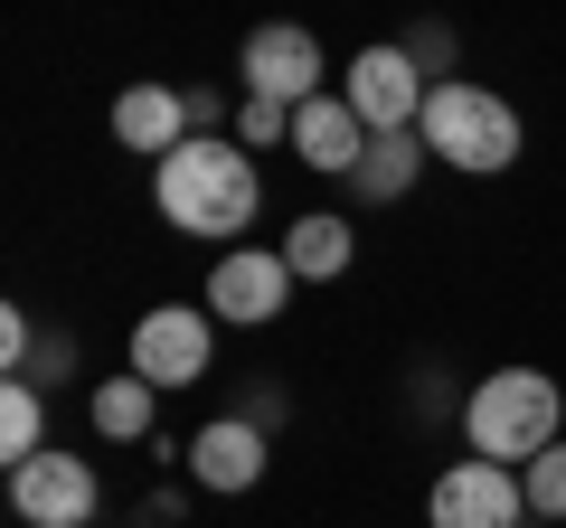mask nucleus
Segmentation results:
<instances>
[{
	"mask_svg": "<svg viewBox=\"0 0 566 528\" xmlns=\"http://www.w3.org/2000/svg\"><path fill=\"white\" fill-rule=\"evenodd\" d=\"M218 368V311H189V303H161L133 321V378L151 387H199Z\"/></svg>",
	"mask_w": 566,
	"mask_h": 528,
	"instance_id": "nucleus-4",
	"label": "nucleus"
},
{
	"mask_svg": "<svg viewBox=\"0 0 566 528\" xmlns=\"http://www.w3.org/2000/svg\"><path fill=\"white\" fill-rule=\"evenodd\" d=\"M114 142L170 161V151L189 142V104L170 95V85H123V95H114Z\"/></svg>",
	"mask_w": 566,
	"mask_h": 528,
	"instance_id": "nucleus-12",
	"label": "nucleus"
},
{
	"mask_svg": "<svg viewBox=\"0 0 566 528\" xmlns=\"http://www.w3.org/2000/svg\"><path fill=\"white\" fill-rule=\"evenodd\" d=\"M283 264H293L303 284H331V274H349V218H293V236H283Z\"/></svg>",
	"mask_w": 566,
	"mask_h": 528,
	"instance_id": "nucleus-14",
	"label": "nucleus"
},
{
	"mask_svg": "<svg viewBox=\"0 0 566 528\" xmlns=\"http://www.w3.org/2000/svg\"><path fill=\"white\" fill-rule=\"evenodd\" d=\"M151 199H161V218L180 226V236H237V226H255L264 180H255V161H245V142L189 133V142L151 170Z\"/></svg>",
	"mask_w": 566,
	"mask_h": 528,
	"instance_id": "nucleus-1",
	"label": "nucleus"
},
{
	"mask_svg": "<svg viewBox=\"0 0 566 528\" xmlns=\"http://www.w3.org/2000/svg\"><path fill=\"white\" fill-rule=\"evenodd\" d=\"M10 509L29 528H85L95 519V463L85 453H39V463L10 472Z\"/></svg>",
	"mask_w": 566,
	"mask_h": 528,
	"instance_id": "nucleus-8",
	"label": "nucleus"
},
{
	"mask_svg": "<svg viewBox=\"0 0 566 528\" xmlns=\"http://www.w3.org/2000/svg\"><path fill=\"white\" fill-rule=\"evenodd\" d=\"M237 142H293V114H283V104H264V95H245V114H237Z\"/></svg>",
	"mask_w": 566,
	"mask_h": 528,
	"instance_id": "nucleus-18",
	"label": "nucleus"
},
{
	"mask_svg": "<svg viewBox=\"0 0 566 528\" xmlns=\"http://www.w3.org/2000/svg\"><path fill=\"white\" fill-rule=\"evenodd\" d=\"M189 472H199V490H255L264 482V425H255V415H218V425H199Z\"/></svg>",
	"mask_w": 566,
	"mask_h": 528,
	"instance_id": "nucleus-10",
	"label": "nucleus"
},
{
	"mask_svg": "<svg viewBox=\"0 0 566 528\" xmlns=\"http://www.w3.org/2000/svg\"><path fill=\"white\" fill-rule=\"evenodd\" d=\"M293 284H303V274H293L283 255H264V245H237V255L208 274V311H218V321H237V330H255V321H274V311L293 303Z\"/></svg>",
	"mask_w": 566,
	"mask_h": 528,
	"instance_id": "nucleus-9",
	"label": "nucleus"
},
{
	"mask_svg": "<svg viewBox=\"0 0 566 528\" xmlns=\"http://www.w3.org/2000/svg\"><path fill=\"white\" fill-rule=\"evenodd\" d=\"M397 47H406L416 66H444V57H453V39H444V29H416V39H397Z\"/></svg>",
	"mask_w": 566,
	"mask_h": 528,
	"instance_id": "nucleus-20",
	"label": "nucleus"
},
{
	"mask_svg": "<svg viewBox=\"0 0 566 528\" xmlns=\"http://www.w3.org/2000/svg\"><path fill=\"white\" fill-rule=\"evenodd\" d=\"M189 133H218V123H227V95H218V85H189Z\"/></svg>",
	"mask_w": 566,
	"mask_h": 528,
	"instance_id": "nucleus-19",
	"label": "nucleus"
},
{
	"mask_svg": "<svg viewBox=\"0 0 566 528\" xmlns=\"http://www.w3.org/2000/svg\"><path fill=\"white\" fill-rule=\"evenodd\" d=\"M557 425H566V397L538 368H501V378L472 387V406H463V434L482 463H538L557 444Z\"/></svg>",
	"mask_w": 566,
	"mask_h": 528,
	"instance_id": "nucleus-2",
	"label": "nucleus"
},
{
	"mask_svg": "<svg viewBox=\"0 0 566 528\" xmlns=\"http://www.w3.org/2000/svg\"><path fill=\"white\" fill-rule=\"evenodd\" d=\"M424 519L434 528H520L528 519V490H520V472L510 463H453V472H434V490H424Z\"/></svg>",
	"mask_w": 566,
	"mask_h": 528,
	"instance_id": "nucleus-5",
	"label": "nucleus"
},
{
	"mask_svg": "<svg viewBox=\"0 0 566 528\" xmlns=\"http://www.w3.org/2000/svg\"><path fill=\"white\" fill-rule=\"evenodd\" d=\"M48 453V415H39V378H10L0 387V463L20 472Z\"/></svg>",
	"mask_w": 566,
	"mask_h": 528,
	"instance_id": "nucleus-15",
	"label": "nucleus"
},
{
	"mask_svg": "<svg viewBox=\"0 0 566 528\" xmlns=\"http://www.w3.org/2000/svg\"><path fill=\"white\" fill-rule=\"evenodd\" d=\"M349 104H359V123L368 133H416L424 123V95H434V76H424L406 47H368L359 66H349V85H340Z\"/></svg>",
	"mask_w": 566,
	"mask_h": 528,
	"instance_id": "nucleus-6",
	"label": "nucleus"
},
{
	"mask_svg": "<svg viewBox=\"0 0 566 528\" xmlns=\"http://www.w3.org/2000/svg\"><path fill=\"white\" fill-rule=\"evenodd\" d=\"M520 490H528L538 519H566V444H547L538 463H520Z\"/></svg>",
	"mask_w": 566,
	"mask_h": 528,
	"instance_id": "nucleus-17",
	"label": "nucleus"
},
{
	"mask_svg": "<svg viewBox=\"0 0 566 528\" xmlns=\"http://www.w3.org/2000/svg\"><path fill=\"white\" fill-rule=\"evenodd\" d=\"M151 397H161L151 378H104V387H95V434L142 444V434H151Z\"/></svg>",
	"mask_w": 566,
	"mask_h": 528,
	"instance_id": "nucleus-16",
	"label": "nucleus"
},
{
	"mask_svg": "<svg viewBox=\"0 0 566 528\" xmlns=\"http://www.w3.org/2000/svg\"><path fill=\"white\" fill-rule=\"evenodd\" d=\"M424 151L434 161H453V170H472V180H491V170H510L520 161V114H510L491 85H463V76H444L434 95H424Z\"/></svg>",
	"mask_w": 566,
	"mask_h": 528,
	"instance_id": "nucleus-3",
	"label": "nucleus"
},
{
	"mask_svg": "<svg viewBox=\"0 0 566 528\" xmlns=\"http://www.w3.org/2000/svg\"><path fill=\"white\" fill-rule=\"evenodd\" d=\"M424 170V133H368V151H359V199H406V180Z\"/></svg>",
	"mask_w": 566,
	"mask_h": 528,
	"instance_id": "nucleus-13",
	"label": "nucleus"
},
{
	"mask_svg": "<svg viewBox=\"0 0 566 528\" xmlns=\"http://www.w3.org/2000/svg\"><path fill=\"white\" fill-rule=\"evenodd\" d=\"M245 95H264V104H312L322 95V39L312 29H293V20H264L255 39H245Z\"/></svg>",
	"mask_w": 566,
	"mask_h": 528,
	"instance_id": "nucleus-7",
	"label": "nucleus"
},
{
	"mask_svg": "<svg viewBox=\"0 0 566 528\" xmlns=\"http://www.w3.org/2000/svg\"><path fill=\"white\" fill-rule=\"evenodd\" d=\"M293 151H303L312 170H359V151H368L359 104H349V95H312V104H293Z\"/></svg>",
	"mask_w": 566,
	"mask_h": 528,
	"instance_id": "nucleus-11",
	"label": "nucleus"
}]
</instances>
